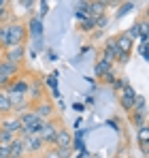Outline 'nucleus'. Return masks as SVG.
I'll use <instances>...</instances> for the list:
<instances>
[{"label": "nucleus", "mask_w": 149, "mask_h": 158, "mask_svg": "<svg viewBox=\"0 0 149 158\" xmlns=\"http://www.w3.org/2000/svg\"><path fill=\"white\" fill-rule=\"evenodd\" d=\"M115 45H117V58H115V60H119V64H126V62L130 60V52H132L134 41H130L126 34H119V36L115 39Z\"/></svg>", "instance_id": "nucleus-1"}, {"label": "nucleus", "mask_w": 149, "mask_h": 158, "mask_svg": "<svg viewBox=\"0 0 149 158\" xmlns=\"http://www.w3.org/2000/svg\"><path fill=\"white\" fill-rule=\"evenodd\" d=\"M26 36H28V32H26V26L24 24H9V47H15V45H24Z\"/></svg>", "instance_id": "nucleus-2"}, {"label": "nucleus", "mask_w": 149, "mask_h": 158, "mask_svg": "<svg viewBox=\"0 0 149 158\" xmlns=\"http://www.w3.org/2000/svg\"><path fill=\"white\" fill-rule=\"evenodd\" d=\"M15 75H17V64L2 60V62H0V85L6 88V85L15 79Z\"/></svg>", "instance_id": "nucleus-3"}, {"label": "nucleus", "mask_w": 149, "mask_h": 158, "mask_svg": "<svg viewBox=\"0 0 149 158\" xmlns=\"http://www.w3.org/2000/svg\"><path fill=\"white\" fill-rule=\"evenodd\" d=\"M136 92H134V88L130 85V83H126L124 88H122V96H119V105L124 107L126 111H132V105H134V101H136Z\"/></svg>", "instance_id": "nucleus-4"}, {"label": "nucleus", "mask_w": 149, "mask_h": 158, "mask_svg": "<svg viewBox=\"0 0 149 158\" xmlns=\"http://www.w3.org/2000/svg\"><path fill=\"white\" fill-rule=\"evenodd\" d=\"M26 56V49L24 45H15V47H6V62H13V64H19L22 60H24Z\"/></svg>", "instance_id": "nucleus-5"}, {"label": "nucleus", "mask_w": 149, "mask_h": 158, "mask_svg": "<svg viewBox=\"0 0 149 158\" xmlns=\"http://www.w3.org/2000/svg\"><path fill=\"white\" fill-rule=\"evenodd\" d=\"M58 131H60V128H58L55 124L45 122V124H43V131H41V135H38V137L43 139V143H53V141H55V135H58Z\"/></svg>", "instance_id": "nucleus-6"}, {"label": "nucleus", "mask_w": 149, "mask_h": 158, "mask_svg": "<svg viewBox=\"0 0 149 158\" xmlns=\"http://www.w3.org/2000/svg\"><path fill=\"white\" fill-rule=\"evenodd\" d=\"M24 141V150L26 152H38V150H43V139L38 137V135H34V137H26V139H22Z\"/></svg>", "instance_id": "nucleus-7"}, {"label": "nucleus", "mask_w": 149, "mask_h": 158, "mask_svg": "<svg viewBox=\"0 0 149 158\" xmlns=\"http://www.w3.org/2000/svg\"><path fill=\"white\" fill-rule=\"evenodd\" d=\"M26 32H30L32 41H34V39H43V22H41L38 17H32V19L28 22V30H26Z\"/></svg>", "instance_id": "nucleus-8"}, {"label": "nucleus", "mask_w": 149, "mask_h": 158, "mask_svg": "<svg viewBox=\"0 0 149 158\" xmlns=\"http://www.w3.org/2000/svg\"><path fill=\"white\" fill-rule=\"evenodd\" d=\"M6 94H28V81L24 79H17V81H11L6 85Z\"/></svg>", "instance_id": "nucleus-9"}, {"label": "nucleus", "mask_w": 149, "mask_h": 158, "mask_svg": "<svg viewBox=\"0 0 149 158\" xmlns=\"http://www.w3.org/2000/svg\"><path fill=\"white\" fill-rule=\"evenodd\" d=\"M55 148H70L73 145V139H70V132L66 131V128H60L58 135H55Z\"/></svg>", "instance_id": "nucleus-10"}, {"label": "nucleus", "mask_w": 149, "mask_h": 158, "mask_svg": "<svg viewBox=\"0 0 149 158\" xmlns=\"http://www.w3.org/2000/svg\"><path fill=\"white\" fill-rule=\"evenodd\" d=\"M24 141L22 139H13L9 143V158H22L24 156Z\"/></svg>", "instance_id": "nucleus-11"}, {"label": "nucleus", "mask_w": 149, "mask_h": 158, "mask_svg": "<svg viewBox=\"0 0 149 158\" xmlns=\"http://www.w3.org/2000/svg\"><path fill=\"white\" fill-rule=\"evenodd\" d=\"M2 131L11 132V135L19 132V131H22V122H19V118H11V120H6V122L2 124Z\"/></svg>", "instance_id": "nucleus-12"}, {"label": "nucleus", "mask_w": 149, "mask_h": 158, "mask_svg": "<svg viewBox=\"0 0 149 158\" xmlns=\"http://www.w3.org/2000/svg\"><path fill=\"white\" fill-rule=\"evenodd\" d=\"M111 71H113V64H109L107 60H100V62H96V66H94V75L96 77H104Z\"/></svg>", "instance_id": "nucleus-13"}, {"label": "nucleus", "mask_w": 149, "mask_h": 158, "mask_svg": "<svg viewBox=\"0 0 149 158\" xmlns=\"http://www.w3.org/2000/svg\"><path fill=\"white\" fill-rule=\"evenodd\" d=\"M47 85L51 88V94H53V98H62V94H60V90H58V71H53L49 77H47Z\"/></svg>", "instance_id": "nucleus-14"}, {"label": "nucleus", "mask_w": 149, "mask_h": 158, "mask_svg": "<svg viewBox=\"0 0 149 158\" xmlns=\"http://www.w3.org/2000/svg\"><path fill=\"white\" fill-rule=\"evenodd\" d=\"M51 111H53V105H51V103H41V105L34 109V115L41 118V120H45V118L51 115Z\"/></svg>", "instance_id": "nucleus-15"}, {"label": "nucleus", "mask_w": 149, "mask_h": 158, "mask_svg": "<svg viewBox=\"0 0 149 158\" xmlns=\"http://www.w3.org/2000/svg\"><path fill=\"white\" fill-rule=\"evenodd\" d=\"M0 45L9 47V24H0Z\"/></svg>", "instance_id": "nucleus-16"}, {"label": "nucleus", "mask_w": 149, "mask_h": 158, "mask_svg": "<svg viewBox=\"0 0 149 158\" xmlns=\"http://www.w3.org/2000/svg\"><path fill=\"white\" fill-rule=\"evenodd\" d=\"M132 9H134V2H124V4L119 6V11L115 13V19H122V17H124V15H128Z\"/></svg>", "instance_id": "nucleus-17"}, {"label": "nucleus", "mask_w": 149, "mask_h": 158, "mask_svg": "<svg viewBox=\"0 0 149 158\" xmlns=\"http://www.w3.org/2000/svg\"><path fill=\"white\" fill-rule=\"evenodd\" d=\"M139 53H141V58H143V60H149V56H147V34H145V32L141 34V43H139Z\"/></svg>", "instance_id": "nucleus-18"}, {"label": "nucleus", "mask_w": 149, "mask_h": 158, "mask_svg": "<svg viewBox=\"0 0 149 158\" xmlns=\"http://www.w3.org/2000/svg\"><path fill=\"white\" fill-rule=\"evenodd\" d=\"M13 107L9 103V96H6V92H0V111L2 113H6V111H11Z\"/></svg>", "instance_id": "nucleus-19"}, {"label": "nucleus", "mask_w": 149, "mask_h": 158, "mask_svg": "<svg viewBox=\"0 0 149 158\" xmlns=\"http://www.w3.org/2000/svg\"><path fill=\"white\" fill-rule=\"evenodd\" d=\"M28 92H30L34 98H38L41 92H43V90H41V81H32V83H28Z\"/></svg>", "instance_id": "nucleus-20"}, {"label": "nucleus", "mask_w": 149, "mask_h": 158, "mask_svg": "<svg viewBox=\"0 0 149 158\" xmlns=\"http://www.w3.org/2000/svg\"><path fill=\"white\" fill-rule=\"evenodd\" d=\"M94 22H96V19H94V17H85V19H81V22H79V28H81V30H83V32H90V30H92V28L96 26V24H94Z\"/></svg>", "instance_id": "nucleus-21"}, {"label": "nucleus", "mask_w": 149, "mask_h": 158, "mask_svg": "<svg viewBox=\"0 0 149 158\" xmlns=\"http://www.w3.org/2000/svg\"><path fill=\"white\" fill-rule=\"evenodd\" d=\"M13 139H15V135H11V132H6V131L0 128V145H9Z\"/></svg>", "instance_id": "nucleus-22"}, {"label": "nucleus", "mask_w": 149, "mask_h": 158, "mask_svg": "<svg viewBox=\"0 0 149 158\" xmlns=\"http://www.w3.org/2000/svg\"><path fill=\"white\" fill-rule=\"evenodd\" d=\"M145 115H147V113H139V111H134L130 120H132V124H136V126L141 128V126H143V120H145Z\"/></svg>", "instance_id": "nucleus-23"}, {"label": "nucleus", "mask_w": 149, "mask_h": 158, "mask_svg": "<svg viewBox=\"0 0 149 158\" xmlns=\"http://www.w3.org/2000/svg\"><path fill=\"white\" fill-rule=\"evenodd\" d=\"M94 24H96V28H98V30H102V28H107L109 19H107L104 15H100V17H96V22H94Z\"/></svg>", "instance_id": "nucleus-24"}, {"label": "nucleus", "mask_w": 149, "mask_h": 158, "mask_svg": "<svg viewBox=\"0 0 149 158\" xmlns=\"http://www.w3.org/2000/svg\"><path fill=\"white\" fill-rule=\"evenodd\" d=\"M147 135H149V128L143 124V126L139 128V139H141V141H147Z\"/></svg>", "instance_id": "nucleus-25"}, {"label": "nucleus", "mask_w": 149, "mask_h": 158, "mask_svg": "<svg viewBox=\"0 0 149 158\" xmlns=\"http://www.w3.org/2000/svg\"><path fill=\"white\" fill-rule=\"evenodd\" d=\"M41 49H45V41L43 39H34V49L32 52H41Z\"/></svg>", "instance_id": "nucleus-26"}, {"label": "nucleus", "mask_w": 149, "mask_h": 158, "mask_svg": "<svg viewBox=\"0 0 149 158\" xmlns=\"http://www.w3.org/2000/svg\"><path fill=\"white\" fill-rule=\"evenodd\" d=\"M47 11H49V4L47 2H41V15H38V19H43L47 15Z\"/></svg>", "instance_id": "nucleus-27"}, {"label": "nucleus", "mask_w": 149, "mask_h": 158, "mask_svg": "<svg viewBox=\"0 0 149 158\" xmlns=\"http://www.w3.org/2000/svg\"><path fill=\"white\" fill-rule=\"evenodd\" d=\"M47 60H49V62H55V60H58V53L53 52V49H47Z\"/></svg>", "instance_id": "nucleus-28"}, {"label": "nucleus", "mask_w": 149, "mask_h": 158, "mask_svg": "<svg viewBox=\"0 0 149 158\" xmlns=\"http://www.w3.org/2000/svg\"><path fill=\"white\" fill-rule=\"evenodd\" d=\"M107 124H109V126H111L113 131H119V124H117L115 120H107Z\"/></svg>", "instance_id": "nucleus-29"}, {"label": "nucleus", "mask_w": 149, "mask_h": 158, "mask_svg": "<svg viewBox=\"0 0 149 158\" xmlns=\"http://www.w3.org/2000/svg\"><path fill=\"white\" fill-rule=\"evenodd\" d=\"M73 109H74V111H79V113H83V111H85V105H81V103H74Z\"/></svg>", "instance_id": "nucleus-30"}, {"label": "nucleus", "mask_w": 149, "mask_h": 158, "mask_svg": "<svg viewBox=\"0 0 149 158\" xmlns=\"http://www.w3.org/2000/svg\"><path fill=\"white\" fill-rule=\"evenodd\" d=\"M147 145H149L147 141H141V152H143L145 156H147V152H149V148H147Z\"/></svg>", "instance_id": "nucleus-31"}, {"label": "nucleus", "mask_w": 149, "mask_h": 158, "mask_svg": "<svg viewBox=\"0 0 149 158\" xmlns=\"http://www.w3.org/2000/svg\"><path fill=\"white\" fill-rule=\"evenodd\" d=\"M45 158H60V156H58V152H55V150H49V152L45 154Z\"/></svg>", "instance_id": "nucleus-32"}, {"label": "nucleus", "mask_w": 149, "mask_h": 158, "mask_svg": "<svg viewBox=\"0 0 149 158\" xmlns=\"http://www.w3.org/2000/svg\"><path fill=\"white\" fill-rule=\"evenodd\" d=\"M4 17H6V9H4V6H2V9H0V22H2V19H4Z\"/></svg>", "instance_id": "nucleus-33"}, {"label": "nucleus", "mask_w": 149, "mask_h": 158, "mask_svg": "<svg viewBox=\"0 0 149 158\" xmlns=\"http://www.w3.org/2000/svg\"><path fill=\"white\" fill-rule=\"evenodd\" d=\"M2 6H6V2H2V0H0V9H2Z\"/></svg>", "instance_id": "nucleus-34"}, {"label": "nucleus", "mask_w": 149, "mask_h": 158, "mask_svg": "<svg viewBox=\"0 0 149 158\" xmlns=\"http://www.w3.org/2000/svg\"><path fill=\"white\" fill-rule=\"evenodd\" d=\"M115 158H122V156H115Z\"/></svg>", "instance_id": "nucleus-35"}]
</instances>
